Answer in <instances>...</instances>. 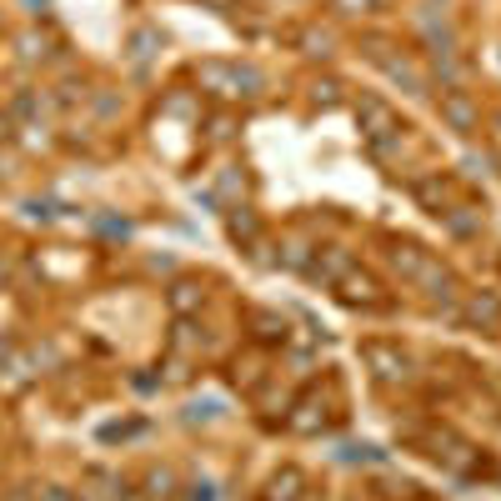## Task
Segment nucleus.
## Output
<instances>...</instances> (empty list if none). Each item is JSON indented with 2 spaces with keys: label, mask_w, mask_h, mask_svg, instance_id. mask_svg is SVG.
<instances>
[{
  "label": "nucleus",
  "mask_w": 501,
  "mask_h": 501,
  "mask_svg": "<svg viewBox=\"0 0 501 501\" xmlns=\"http://www.w3.org/2000/svg\"><path fill=\"white\" fill-rule=\"evenodd\" d=\"M346 301H366V306H376V281L371 276H346Z\"/></svg>",
  "instance_id": "obj_1"
},
{
  "label": "nucleus",
  "mask_w": 501,
  "mask_h": 501,
  "mask_svg": "<svg viewBox=\"0 0 501 501\" xmlns=\"http://www.w3.org/2000/svg\"><path fill=\"white\" fill-rule=\"evenodd\" d=\"M366 356L376 361V366H386L382 376H406V356H392L386 346H366Z\"/></svg>",
  "instance_id": "obj_2"
}]
</instances>
